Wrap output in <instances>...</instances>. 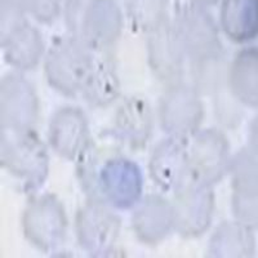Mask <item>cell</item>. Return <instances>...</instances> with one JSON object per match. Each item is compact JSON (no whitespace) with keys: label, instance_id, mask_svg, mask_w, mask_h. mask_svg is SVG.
Listing matches in <instances>:
<instances>
[{"label":"cell","instance_id":"cell-1","mask_svg":"<svg viewBox=\"0 0 258 258\" xmlns=\"http://www.w3.org/2000/svg\"><path fill=\"white\" fill-rule=\"evenodd\" d=\"M78 178L88 199L114 209H132L141 202L144 174L140 165L124 155L103 158L92 142L78 158Z\"/></svg>","mask_w":258,"mask_h":258},{"label":"cell","instance_id":"cell-2","mask_svg":"<svg viewBox=\"0 0 258 258\" xmlns=\"http://www.w3.org/2000/svg\"><path fill=\"white\" fill-rule=\"evenodd\" d=\"M64 21L71 36L93 50L111 47L123 30V16L115 0H68Z\"/></svg>","mask_w":258,"mask_h":258},{"label":"cell","instance_id":"cell-3","mask_svg":"<svg viewBox=\"0 0 258 258\" xmlns=\"http://www.w3.org/2000/svg\"><path fill=\"white\" fill-rule=\"evenodd\" d=\"M93 49L74 36L57 39L48 49L45 78L54 91L63 96L82 94L96 66Z\"/></svg>","mask_w":258,"mask_h":258},{"label":"cell","instance_id":"cell-4","mask_svg":"<svg viewBox=\"0 0 258 258\" xmlns=\"http://www.w3.org/2000/svg\"><path fill=\"white\" fill-rule=\"evenodd\" d=\"M0 164L24 183L25 191L39 190L44 185L49 170L47 146L32 129H2Z\"/></svg>","mask_w":258,"mask_h":258},{"label":"cell","instance_id":"cell-5","mask_svg":"<svg viewBox=\"0 0 258 258\" xmlns=\"http://www.w3.org/2000/svg\"><path fill=\"white\" fill-rule=\"evenodd\" d=\"M173 26L185 56L195 64L212 63L222 56L218 29L203 6L190 2L178 7Z\"/></svg>","mask_w":258,"mask_h":258},{"label":"cell","instance_id":"cell-6","mask_svg":"<svg viewBox=\"0 0 258 258\" xmlns=\"http://www.w3.org/2000/svg\"><path fill=\"white\" fill-rule=\"evenodd\" d=\"M26 240L43 253L58 249L68 232V217L62 203L53 194L34 195L22 213Z\"/></svg>","mask_w":258,"mask_h":258},{"label":"cell","instance_id":"cell-7","mask_svg":"<svg viewBox=\"0 0 258 258\" xmlns=\"http://www.w3.org/2000/svg\"><path fill=\"white\" fill-rule=\"evenodd\" d=\"M114 208L88 199L75 217V234L80 248L92 257H107L117 243L121 230L120 217Z\"/></svg>","mask_w":258,"mask_h":258},{"label":"cell","instance_id":"cell-8","mask_svg":"<svg viewBox=\"0 0 258 258\" xmlns=\"http://www.w3.org/2000/svg\"><path fill=\"white\" fill-rule=\"evenodd\" d=\"M159 123L169 136L190 137L199 131L204 117V105L191 85L173 83L159 101Z\"/></svg>","mask_w":258,"mask_h":258},{"label":"cell","instance_id":"cell-9","mask_svg":"<svg viewBox=\"0 0 258 258\" xmlns=\"http://www.w3.org/2000/svg\"><path fill=\"white\" fill-rule=\"evenodd\" d=\"M229 140L220 129L198 131L188 142V172L190 177L204 185L213 186L230 167Z\"/></svg>","mask_w":258,"mask_h":258},{"label":"cell","instance_id":"cell-10","mask_svg":"<svg viewBox=\"0 0 258 258\" xmlns=\"http://www.w3.org/2000/svg\"><path fill=\"white\" fill-rule=\"evenodd\" d=\"M39 116V98L29 80L18 73L0 80V124L6 131H29Z\"/></svg>","mask_w":258,"mask_h":258},{"label":"cell","instance_id":"cell-11","mask_svg":"<svg viewBox=\"0 0 258 258\" xmlns=\"http://www.w3.org/2000/svg\"><path fill=\"white\" fill-rule=\"evenodd\" d=\"M176 231L185 238H197L211 226L214 211L212 186L190 178L174 191Z\"/></svg>","mask_w":258,"mask_h":258},{"label":"cell","instance_id":"cell-12","mask_svg":"<svg viewBox=\"0 0 258 258\" xmlns=\"http://www.w3.org/2000/svg\"><path fill=\"white\" fill-rule=\"evenodd\" d=\"M188 137L169 136L156 145L150 156V177L163 191H176L190 178Z\"/></svg>","mask_w":258,"mask_h":258},{"label":"cell","instance_id":"cell-13","mask_svg":"<svg viewBox=\"0 0 258 258\" xmlns=\"http://www.w3.org/2000/svg\"><path fill=\"white\" fill-rule=\"evenodd\" d=\"M48 141L62 159L77 161L89 144V124L84 111L75 106H63L53 114L48 128Z\"/></svg>","mask_w":258,"mask_h":258},{"label":"cell","instance_id":"cell-14","mask_svg":"<svg viewBox=\"0 0 258 258\" xmlns=\"http://www.w3.org/2000/svg\"><path fill=\"white\" fill-rule=\"evenodd\" d=\"M132 226L140 241L147 245L161 243L176 230V209L173 203L159 194H150L136 206Z\"/></svg>","mask_w":258,"mask_h":258},{"label":"cell","instance_id":"cell-15","mask_svg":"<svg viewBox=\"0 0 258 258\" xmlns=\"http://www.w3.org/2000/svg\"><path fill=\"white\" fill-rule=\"evenodd\" d=\"M147 57L151 70L164 82H178L183 73L185 52L173 22L169 20L147 34Z\"/></svg>","mask_w":258,"mask_h":258},{"label":"cell","instance_id":"cell-16","mask_svg":"<svg viewBox=\"0 0 258 258\" xmlns=\"http://www.w3.org/2000/svg\"><path fill=\"white\" fill-rule=\"evenodd\" d=\"M112 135L131 149H142L153 135V111L142 97H129L114 117Z\"/></svg>","mask_w":258,"mask_h":258},{"label":"cell","instance_id":"cell-17","mask_svg":"<svg viewBox=\"0 0 258 258\" xmlns=\"http://www.w3.org/2000/svg\"><path fill=\"white\" fill-rule=\"evenodd\" d=\"M0 44L6 62L17 70L35 69L45 53L41 34L27 21L0 38Z\"/></svg>","mask_w":258,"mask_h":258},{"label":"cell","instance_id":"cell-18","mask_svg":"<svg viewBox=\"0 0 258 258\" xmlns=\"http://www.w3.org/2000/svg\"><path fill=\"white\" fill-rule=\"evenodd\" d=\"M222 31L235 43L258 36V0H222L220 11Z\"/></svg>","mask_w":258,"mask_h":258},{"label":"cell","instance_id":"cell-19","mask_svg":"<svg viewBox=\"0 0 258 258\" xmlns=\"http://www.w3.org/2000/svg\"><path fill=\"white\" fill-rule=\"evenodd\" d=\"M232 96L248 107H258V50L246 48L232 59L227 73Z\"/></svg>","mask_w":258,"mask_h":258},{"label":"cell","instance_id":"cell-20","mask_svg":"<svg viewBox=\"0 0 258 258\" xmlns=\"http://www.w3.org/2000/svg\"><path fill=\"white\" fill-rule=\"evenodd\" d=\"M255 253L253 230L235 221L222 222L214 230L208 244V255L216 258H245Z\"/></svg>","mask_w":258,"mask_h":258},{"label":"cell","instance_id":"cell-21","mask_svg":"<svg viewBox=\"0 0 258 258\" xmlns=\"http://www.w3.org/2000/svg\"><path fill=\"white\" fill-rule=\"evenodd\" d=\"M120 94V80L115 66L107 59H97L82 96L93 107L111 105Z\"/></svg>","mask_w":258,"mask_h":258},{"label":"cell","instance_id":"cell-22","mask_svg":"<svg viewBox=\"0 0 258 258\" xmlns=\"http://www.w3.org/2000/svg\"><path fill=\"white\" fill-rule=\"evenodd\" d=\"M232 194L250 195L258 192V154L249 146L235 154L230 161Z\"/></svg>","mask_w":258,"mask_h":258},{"label":"cell","instance_id":"cell-23","mask_svg":"<svg viewBox=\"0 0 258 258\" xmlns=\"http://www.w3.org/2000/svg\"><path fill=\"white\" fill-rule=\"evenodd\" d=\"M125 11L132 26L146 34L169 20L168 0H125Z\"/></svg>","mask_w":258,"mask_h":258},{"label":"cell","instance_id":"cell-24","mask_svg":"<svg viewBox=\"0 0 258 258\" xmlns=\"http://www.w3.org/2000/svg\"><path fill=\"white\" fill-rule=\"evenodd\" d=\"M231 208L238 222L258 230V192L250 195L232 194Z\"/></svg>","mask_w":258,"mask_h":258},{"label":"cell","instance_id":"cell-25","mask_svg":"<svg viewBox=\"0 0 258 258\" xmlns=\"http://www.w3.org/2000/svg\"><path fill=\"white\" fill-rule=\"evenodd\" d=\"M0 38L6 36L21 24H24L27 9L25 0H0Z\"/></svg>","mask_w":258,"mask_h":258},{"label":"cell","instance_id":"cell-26","mask_svg":"<svg viewBox=\"0 0 258 258\" xmlns=\"http://www.w3.org/2000/svg\"><path fill=\"white\" fill-rule=\"evenodd\" d=\"M63 0H25L27 12L40 24H52L58 18Z\"/></svg>","mask_w":258,"mask_h":258},{"label":"cell","instance_id":"cell-27","mask_svg":"<svg viewBox=\"0 0 258 258\" xmlns=\"http://www.w3.org/2000/svg\"><path fill=\"white\" fill-rule=\"evenodd\" d=\"M248 146L258 154V115L250 121L249 131H248Z\"/></svg>","mask_w":258,"mask_h":258},{"label":"cell","instance_id":"cell-28","mask_svg":"<svg viewBox=\"0 0 258 258\" xmlns=\"http://www.w3.org/2000/svg\"><path fill=\"white\" fill-rule=\"evenodd\" d=\"M192 3L199 4V6L203 7H208V6H214V4H217L220 0H190Z\"/></svg>","mask_w":258,"mask_h":258}]
</instances>
